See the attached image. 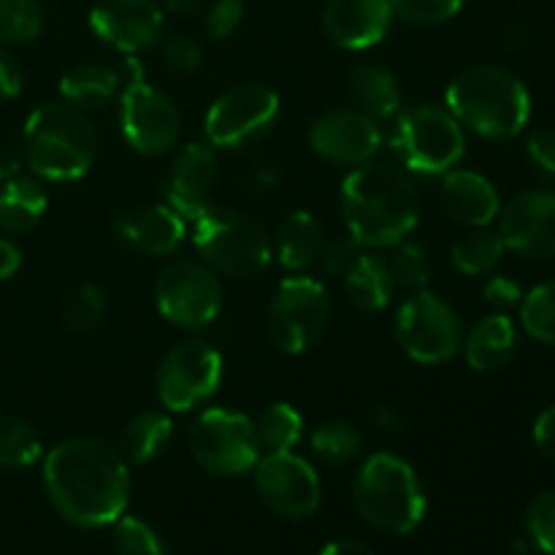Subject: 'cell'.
<instances>
[{
	"label": "cell",
	"mask_w": 555,
	"mask_h": 555,
	"mask_svg": "<svg viewBox=\"0 0 555 555\" xmlns=\"http://www.w3.org/2000/svg\"><path fill=\"white\" fill-rule=\"evenodd\" d=\"M43 488L68 524L101 529L125 515L130 472L122 453L103 439L70 437L43 459Z\"/></svg>",
	"instance_id": "6da1fadb"
},
{
	"label": "cell",
	"mask_w": 555,
	"mask_h": 555,
	"mask_svg": "<svg viewBox=\"0 0 555 555\" xmlns=\"http://www.w3.org/2000/svg\"><path fill=\"white\" fill-rule=\"evenodd\" d=\"M341 217L361 247H396L421 222V193L404 168L363 163L341 184Z\"/></svg>",
	"instance_id": "7a4b0ae2"
},
{
	"label": "cell",
	"mask_w": 555,
	"mask_h": 555,
	"mask_svg": "<svg viewBox=\"0 0 555 555\" xmlns=\"http://www.w3.org/2000/svg\"><path fill=\"white\" fill-rule=\"evenodd\" d=\"M448 112L472 133L509 141L531 119V95L524 81L499 65H472L448 87Z\"/></svg>",
	"instance_id": "3957f363"
},
{
	"label": "cell",
	"mask_w": 555,
	"mask_h": 555,
	"mask_svg": "<svg viewBox=\"0 0 555 555\" xmlns=\"http://www.w3.org/2000/svg\"><path fill=\"white\" fill-rule=\"evenodd\" d=\"M98 155V133L87 114L70 103H43L27 117L22 133V160L49 182L85 177Z\"/></svg>",
	"instance_id": "277c9868"
},
{
	"label": "cell",
	"mask_w": 555,
	"mask_h": 555,
	"mask_svg": "<svg viewBox=\"0 0 555 555\" xmlns=\"http://www.w3.org/2000/svg\"><path fill=\"white\" fill-rule=\"evenodd\" d=\"M352 502L369 526L393 537L412 534L426 515L421 477L393 453H374L363 461L352 486Z\"/></svg>",
	"instance_id": "5b68a950"
},
{
	"label": "cell",
	"mask_w": 555,
	"mask_h": 555,
	"mask_svg": "<svg viewBox=\"0 0 555 555\" xmlns=\"http://www.w3.org/2000/svg\"><path fill=\"white\" fill-rule=\"evenodd\" d=\"M193 244L217 274L255 280L274 258V242L258 220L244 211L209 209L193 222Z\"/></svg>",
	"instance_id": "8992f818"
},
{
	"label": "cell",
	"mask_w": 555,
	"mask_h": 555,
	"mask_svg": "<svg viewBox=\"0 0 555 555\" xmlns=\"http://www.w3.org/2000/svg\"><path fill=\"white\" fill-rule=\"evenodd\" d=\"M390 144L404 168L423 177H439L453 171L461 163L466 152V135L448 106L423 103L396 117Z\"/></svg>",
	"instance_id": "52a82bcc"
},
{
	"label": "cell",
	"mask_w": 555,
	"mask_h": 555,
	"mask_svg": "<svg viewBox=\"0 0 555 555\" xmlns=\"http://www.w3.org/2000/svg\"><path fill=\"white\" fill-rule=\"evenodd\" d=\"M188 450L201 469L220 477L247 475L263 453L255 423L242 412L220 406H211L195 417L188 431Z\"/></svg>",
	"instance_id": "ba28073f"
},
{
	"label": "cell",
	"mask_w": 555,
	"mask_h": 555,
	"mask_svg": "<svg viewBox=\"0 0 555 555\" xmlns=\"http://www.w3.org/2000/svg\"><path fill=\"white\" fill-rule=\"evenodd\" d=\"M328 323L331 298L323 282L304 274L280 282L269 307V334L282 352H307L323 339Z\"/></svg>",
	"instance_id": "9c48e42d"
},
{
	"label": "cell",
	"mask_w": 555,
	"mask_h": 555,
	"mask_svg": "<svg viewBox=\"0 0 555 555\" xmlns=\"http://www.w3.org/2000/svg\"><path fill=\"white\" fill-rule=\"evenodd\" d=\"M396 339L401 350L423 366H439L459 356L464 347V328L444 298L417 291L401 304L396 314Z\"/></svg>",
	"instance_id": "30bf717a"
},
{
	"label": "cell",
	"mask_w": 555,
	"mask_h": 555,
	"mask_svg": "<svg viewBox=\"0 0 555 555\" xmlns=\"http://www.w3.org/2000/svg\"><path fill=\"white\" fill-rule=\"evenodd\" d=\"M280 117V95L258 81H244L222 92L206 112V141L222 150H244L260 141Z\"/></svg>",
	"instance_id": "8fae6325"
},
{
	"label": "cell",
	"mask_w": 555,
	"mask_h": 555,
	"mask_svg": "<svg viewBox=\"0 0 555 555\" xmlns=\"http://www.w3.org/2000/svg\"><path fill=\"white\" fill-rule=\"evenodd\" d=\"M222 379V356L204 339H184L163 356L155 390L168 412H190L217 390Z\"/></svg>",
	"instance_id": "7c38bea8"
},
{
	"label": "cell",
	"mask_w": 555,
	"mask_h": 555,
	"mask_svg": "<svg viewBox=\"0 0 555 555\" xmlns=\"http://www.w3.org/2000/svg\"><path fill=\"white\" fill-rule=\"evenodd\" d=\"M155 301L163 318L182 328H204L222 309V285L217 271L195 260H179L160 274Z\"/></svg>",
	"instance_id": "4fadbf2b"
},
{
	"label": "cell",
	"mask_w": 555,
	"mask_h": 555,
	"mask_svg": "<svg viewBox=\"0 0 555 555\" xmlns=\"http://www.w3.org/2000/svg\"><path fill=\"white\" fill-rule=\"evenodd\" d=\"M255 491L271 513L301 520L318 513L323 502V486L309 461L291 453H266L255 464Z\"/></svg>",
	"instance_id": "5bb4252c"
},
{
	"label": "cell",
	"mask_w": 555,
	"mask_h": 555,
	"mask_svg": "<svg viewBox=\"0 0 555 555\" xmlns=\"http://www.w3.org/2000/svg\"><path fill=\"white\" fill-rule=\"evenodd\" d=\"M119 128L135 152L155 157L177 144L182 122L171 98L135 76L119 95Z\"/></svg>",
	"instance_id": "9a60e30c"
},
{
	"label": "cell",
	"mask_w": 555,
	"mask_h": 555,
	"mask_svg": "<svg viewBox=\"0 0 555 555\" xmlns=\"http://www.w3.org/2000/svg\"><path fill=\"white\" fill-rule=\"evenodd\" d=\"M504 247L526 260L555 258V190H524L499 211Z\"/></svg>",
	"instance_id": "2e32d148"
},
{
	"label": "cell",
	"mask_w": 555,
	"mask_h": 555,
	"mask_svg": "<svg viewBox=\"0 0 555 555\" xmlns=\"http://www.w3.org/2000/svg\"><path fill=\"white\" fill-rule=\"evenodd\" d=\"M309 146L323 160L358 168L363 163H372V157L379 152L383 128L358 108L356 112L336 108L314 119L309 128Z\"/></svg>",
	"instance_id": "e0dca14e"
},
{
	"label": "cell",
	"mask_w": 555,
	"mask_h": 555,
	"mask_svg": "<svg viewBox=\"0 0 555 555\" xmlns=\"http://www.w3.org/2000/svg\"><path fill=\"white\" fill-rule=\"evenodd\" d=\"M90 27L108 47L139 54L160 43L166 14L155 0H98L90 11Z\"/></svg>",
	"instance_id": "ac0fdd59"
},
{
	"label": "cell",
	"mask_w": 555,
	"mask_h": 555,
	"mask_svg": "<svg viewBox=\"0 0 555 555\" xmlns=\"http://www.w3.org/2000/svg\"><path fill=\"white\" fill-rule=\"evenodd\" d=\"M393 16L390 0H328L323 30L339 49L361 52L388 36Z\"/></svg>",
	"instance_id": "d6986e66"
},
{
	"label": "cell",
	"mask_w": 555,
	"mask_h": 555,
	"mask_svg": "<svg viewBox=\"0 0 555 555\" xmlns=\"http://www.w3.org/2000/svg\"><path fill=\"white\" fill-rule=\"evenodd\" d=\"M217 177V155L209 141H193L182 146L168 177V206L184 222H195L209 211V193Z\"/></svg>",
	"instance_id": "ffe728a7"
},
{
	"label": "cell",
	"mask_w": 555,
	"mask_h": 555,
	"mask_svg": "<svg viewBox=\"0 0 555 555\" xmlns=\"http://www.w3.org/2000/svg\"><path fill=\"white\" fill-rule=\"evenodd\" d=\"M442 206L455 222L469 228H486L502 211L496 188L491 179L482 173L459 168V171L444 173L442 182Z\"/></svg>",
	"instance_id": "44dd1931"
},
{
	"label": "cell",
	"mask_w": 555,
	"mask_h": 555,
	"mask_svg": "<svg viewBox=\"0 0 555 555\" xmlns=\"http://www.w3.org/2000/svg\"><path fill=\"white\" fill-rule=\"evenodd\" d=\"M117 231L141 253L171 255L184 242L188 222L168 204H152L125 211L117 222Z\"/></svg>",
	"instance_id": "7402d4cb"
},
{
	"label": "cell",
	"mask_w": 555,
	"mask_h": 555,
	"mask_svg": "<svg viewBox=\"0 0 555 555\" xmlns=\"http://www.w3.org/2000/svg\"><path fill=\"white\" fill-rule=\"evenodd\" d=\"M466 361L475 372H499L513 361L518 350V328L507 314H488L477 320L472 334L464 339Z\"/></svg>",
	"instance_id": "603a6c76"
},
{
	"label": "cell",
	"mask_w": 555,
	"mask_h": 555,
	"mask_svg": "<svg viewBox=\"0 0 555 555\" xmlns=\"http://www.w3.org/2000/svg\"><path fill=\"white\" fill-rule=\"evenodd\" d=\"M350 95L356 101L358 112L372 117L374 122H390L399 117L401 108V87L396 76L385 65H358L350 74Z\"/></svg>",
	"instance_id": "cb8c5ba5"
},
{
	"label": "cell",
	"mask_w": 555,
	"mask_h": 555,
	"mask_svg": "<svg viewBox=\"0 0 555 555\" xmlns=\"http://www.w3.org/2000/svg\"><path fill=\"white\" fill-rule=\"evenodd\" d=\"M345 291L347 298H350L361 312H383L396 293L388 260L372 253H361V258H358L356 263H352V269L345 274Z\"/></svg>",
	"instance_id": "d4e9b609"
},
{
	"label": "cell",
	"mask_w": 555,
	"mask_h": 555,
	"mask_svg": "<svg viewBox=\"0 0 555 555\" xmlns=\"http://www.w3.org/2000/svg\"><path fill=\"white\" fill-rule=\"evenodd\" d=\"M323 253V231L309 211L298 209L282 220L276 233V258L287 271H304L320 260Z\"/></svg>",
	"instance_id": "484cf974"
},
{
	"label": "cell",
	"mask_w": 555,
	"mask_h": 555,
	"mask_svg": "<svg viewBox=\"0 0 555 555\" xmlns=\"http://www.w3.org/2000/svg\"><path fill=\"white\" fill-rule=\"evenodd\" d=\"M119 90H122V76H119V70L98 63L76 65V68H70L60 79V92H63L65 103L81 108V112L85 108L106 106L112 98L119 95Z\"/></svg>",
	"instance_id": "4316f807"
},
{
	"label": "cell",
	"mask_w": 555,
	"mask_h": 555,
	"mask_svg": "<svg viewBox=\"0 0 555 555\" xmlns=\"http://www.w3.org/2000/svg\"><path fill=\"white\" fill-rule=\"evenodd\" d=\"M49 198L41 182L30 177H14L0 190V228L5 233H25L41 222Z\"/></svg>",
	"instance_id": "83f0119b"
},
{
	"label": "cell",
	"mask_w": 555,
	"mask_h": 555,
	"mask_svg": "<svg viewBox=\"0 0 555 555\" xmlns=\"http://www.w3.org/2000/svg\"><path fill=\"white\" fill-rule=\"evenodd\" d=\"M173 423L168 417V410H146L139 412L133 421L125 426L122 437H119V453L130 464H150L163 453L168 442H171Z\"/></svg>",
	"instance_id": "f1b7e54d"
},
{
	"label": "cell",
	"mask_w": 555,
	"mask_h": 555,
	"mask_svg": "<svg viewBox=\"0 0 555 555\" xmlns=\"http://www.w3.org/2000/svg\"><path fill=\"white\" fill-rule=\"evenodd\" d=\"M507 247H504V238L499 236V231L491 228H472V233H466L464 238L453 244V266L466 276H480L488 274L499 266V260L504 258Z\"/></svg>",
	"instance_id": "f546056e"
},
{
	"label": "cell",
	"mask_w": 555,
	"mask_h": 555,
	"mask_svg": "<svg viewBox=\"0 0 555 555\" xmlns=\"http://www.w3.org/2000/svg\"><path fill=\"white\" fill-rule=\"evenodd\" d=\"M255 431H258L260 448L269 450V453H285L301 442L304 417L291 404L276 401L260 412V417L255 421Z\"/></svg>",
	"instance_id": "4dcf8cb0"
},
{
	"label": "cell",
	"mask_w": 555,
	"mask_h": 555,
	"mask_svg": "<svg viewBox=\"0 0 555 555\" xmlns=\"http://www.w3.org/2000/svg\"><path fill=\"white\" fill-rule=\"evenodd\" d=\"M43 453L41 437L27 421L16 415H0V466L3 469H27Z\"/></svg>",
	"instance_id": "1f68e13d"
},
{
	"label": "cell",
	"mask_w": 555,
	"mask_h": 555,
	"mask_svg": "<svg viewBox=\"0 0 555 555\" xmlns=\"http://www.w3.org/2000/svg\"><path fill=\"white\" fill-rule=\"evenodd\" d=\"M363 448V434L352 423L331 421L323 423L312 431V453L323 461L325 466L350 464Z\"/></svg>",
	"instance_id": "d6a6232c"
},
{
	"label": "cell",
	"mask_w": 555,
	"mask_h": 555,
	"mask_svg": "<svg viewBox=\"0 0 555 555\" xmlns=\"http://www.w3.org/2000/svg\"><path fill=\"white\" fill-rule=\"evenodd\" d=\"M520 323L531 339L555 347V280L542 282L520 298Z\"/></svg>",
	"instance_id": "836d02e7"
},
{
	"label": "cell",
	"mask_w": 555,
	"mask_h": 555,
	"mask_svg": "<svg viewBox=\"0 0 555 555\" xmlns=\"http://www.w3.org/2000/svg\"><path fill=\"white\" fill-rule=\"evenodd\" d=\"M43 27L38 0H0V43H25Z\"/></svg>",
	"instance_id": "e575fe53"
},
{
	"label": "cell",
	"mask_w": 555,
	"mask_h": 555,
	"mask_svg": "<svg viewBox=\"0 0 555 555\" xmlns=\"http://www.w3.org/2000/svg\"><path fill=\"white\" fill-rule=\"evenodd\" d=\"M388 269L390 276H393L396 291H426L428 276H431V269H428L426 253H423L417 244L412 242H401L396 244L393 255L388 258Z\"/></svg>",
	"instance_id": "d590c367"
},
{
	"label": "cell",
	"mask_w": 555,
	"mask_h": 555,
	"mask_svg": "<svg viewBox=\"0 0 555 555\" xmlns=\"http://www.w3.org/2000/svg\"><path fill=\"white\" fill-rule=\"evenodd\" d=\"M65 325L74 331H92L106 318V298L95 285H81L68 293L63 304Z\"/></svg>",
	"instance_id": "8d00e7d4"
},
{
	"label": "cell",
	"mask_w": 555,
	"mask_h": 555,
	"mask_svg": "<svg viewBox=\"0 0 555 555\" xmlns=\"http://www.w3.org/2000/svg\"><path fill=\"white\" fill-rule=\"evenodd\" d=\"M114 545L119 555H166L163 540L150 524L133 515H119L114 520Z\"/></svg>",
	"instance_id": "74e56055"
},
{
	"label": "cell",
	"mask_w": 555,
	"mask_h": 555,
	"mask_svg": "<svg viewBox=\"0 0 555 555\" xmlns=\"http://www.w3.org/2000/svg\"><path fill=\"white\" fill-rule=\"evenodd\" d=\"M526 534L540 553L555 555V491H542L526 507Z\"/></svg>",
	"instance_id": "f35d334b"
},
{
	"label": "cell",
	"mask_w": 555,
	"mask_h": 555,
	"mask_svg": "<svg viewBox=\"0 0 555 555\" xmlns=\"http://www.w3.org/2000/svg\"><path fill=\"white\" fill-rule=\"evenodd\" d=\"M464 3L466 0H390L396 16L421 27L453 20L464 9Z\"/></svg>",
	"instance_id": "ab89813d"
},
{
	"label": "cell",
	"mask_w": 555,
	"mask_h": 555,
	"mask_svg": "<svg viewBox=\"0 0 555 555\" xmlns=\"http://www.w3.org/2000/svg\"><path fill=\"white\" fill-rule=\"evenodd\" d=\"M160 60L166 68L177 70V74H193L195 68H201L204 63V47L195 36L190 33H171V36H163L160 43Z\"/></svg>",
	"instance_id": "60d3db41"
},
{
	"label": "cell",
	"mask_w": 555,
	"mask_h": 555,
	"mask_svg": "<svg viewBox=\"0 0 555 555\" xmlns=\"http://www.w3.org/2000/svg\"><path fill=\"white\" fill-rule=\"evenodd\" d=\"M242 20V0H217L209 9V14H206V33H209V38H215V41H222V38H228L231 33L238 30Z\"/></svg>",
	"instance_id": "b9f144b4"
},
{
	"label": "cell",
	"mask_w": 555,
	"mask_h": 555,
	"mask_svg": "<svg viewBox=\"0 0 555 555\" xmlns=\"http://www.w3.org/2000/svg\"><path fill=\"white\" fill-rule=\"evenodd\" d=\"M358 258H361V244L352 236L336 238V242H331L328 247H323V253H320L323 269L336 276H345Z\"/></svg>",
	"instance_id": "7bdbcfd3"
},
{
	"label": "cell",
	"mask_w": 555,
	"mask_h": 555,
	"mask_svg": "<svg viewBox=\"0 0 555 555\" xmlns=\"http://www.w3.org/2000/svg\"><path fill=\"white\" fill-rule=\"evenodd\" d=\"M526 152H529V160L534 163L545 177L555 179V130H534V133L529 135V141H526Z\"/></svg>",
	"instance_id": "ee69618b"
},
{
	"label": "cell",
	"mask_w": 555,
	"mask_h": 555,
	"mask_svg": "<svg viewBox=\"0 0 555 555\" xmlns=\"http://www.w3.org/2000/svg\"><path fill=\"white\" fill-rule=\"evenodd\" d=\"M524 293H520L518 282H513L509 276H491L486 285V301L493 304V307H515L520 304Z\"/></svg>",
	"instance_id": "f6af8a7d"
},
{
	"label": "cell",
	"mask_w": 555,
	"mask_h": 555,
	"mask_svg": "<svg viewBox=\"0 0 555 555\" xmlns=\"http://www.w3.org/2000/svg\"><path fill=\"white\" fill-rule=\"evenodd\" d=\"M531 437H534L537 450L555 464V404L547 406V410L537 417Z\"/></svg>",
	"instance_id": "bcb514c9"
},
{
	"label": "cell",
	"mask_w": 555,
	"mask_h": 555,
	"mask_svg": "<svg viewBox=\"0 0 555 555\" xmlns=\"http://www.w3.org/2000/svg\"><path fill=\"white\" fill-rule=\"evenodd\" d=\"M22 90V70L9 52L0 49V101H11Z\"/></svg>",
	"instance_id": "7dc6e473"
},
{
	"label": "cell",
	"mask_w": 555,
	"mask_h": 555,
	"mask_svg": "<svg viewBox=\"0 0 555 555\" xmlns=\"http://www.w3.org/2000/svg\"><path fill=\"white\" fill-rule=\"evenodd\" d=\"M22 266V253L11 238L0 236V280H9L20 271Z\"/></svg>",
	"instance_id": "c3c4849f"
},
{
	"label": "cell",
	"mask_w": 555,
	"mask_h": 555,
	"mask_svg": "<svg viewBox=\"0 0 555 555\" xmlns=\"http://www.w3.org/2000/svg\"><path fill=\"white\" fill-rule=\"evenodd\" d=\"M320 555H377V553H374L366 542L352 540V537H341V540L328 542Z\"/></svg>",
	"instance_id": "681fc988"
},
{
	"label": "cell",
	"mask_w": 555,
	"mask_h": 555,
	"mask_svg": "<svg viewBox=\"0 0 555 555\" xmlns=\"http://www.w3.org/2000/svg\"><path fill=\"white\" fill-rule=\"evenodd\" d=\"M22 157L14 150H0V184H5L9 179L20 177Z\"/></svg>",
	"instance_id": "f907efd6"
},
{
	"label": "cell",
	"mask_w": 555,
	"mask_h": 555,
	"mask_svg": "<svg viewBox=\"0 0 555 555\" xmlns=\"http://www.w3.org/2000/svg\"><path fill=\"white\" fill-rule=\"evenodd\" d=\"M276 179H280V177H276L271 168H258V171H255L253 177L247 179V188L253 190V193H263V190H269L271 184L276 182Z\"/></svg>",
	"instance_id": "816d5d0a"
},
{
	"label": "cell",
	"mask_w": 555,
	"mask_h": 555,
	"mask_svg": "<svg viewBox=\"0 0 555 555\" xmlns=\"http://www.w3.org/2000/svg\"><path fill=\"white\" fill-rule=\"evenodd\" d=\"M204 0H166V11L171 14H193V11L201 9Z\"/></svg>",
	"instance_id": "f5cc1de1"
},
{
	"label": "cell",
	"mask_w": 555,
	"mask_h": 555,
	"mask_svg": "<svg viewBox=\"0 0 555 555\" xmlns=\"http://www.w3.org/2000/svg\"><path fill=\"white\" fill-rule=\"evenodd\" d=\"M374 417H377L379 423H385V426H390V428H399L401 426V417L393 415V412H390V410H385V406H379V410L374 412Z\"/></svg>",
	"instance_id": "db71d44e"
}]
</instances>
